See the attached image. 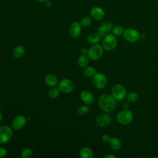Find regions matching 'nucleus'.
I'll use <instances>...</instances> for the list:
<instances>
[{"instance_id":"obj_2","label":"nucleus","mask_w":158,"mask_h":158,"mask_svg":"<svg viewBox=\"0 0 158 158\" xmlns=\"http://www.w3.org/2000/svg\"><path fill=\"white\" fill-rule=\"evenodd\" d=\"M117 39L114 34H108L104 37L102 41V46L104 50L112 51L115 49L117 46Z\"/></svg>"},{"instance_id":"obj_16","label":"nucleus","mask_w":158,"mask_h":158,"mask_svg":"<svg viewBox=\"0 0 158 158\" xmlns=\"http://www.w3.org/2000/svg\"><path fill=\"white\" fill-rule=\"evenodd\" d=\"M44 82L48 86L50 87H54L58 85L57 78L54 75L51 73H49L45 76Z\"/></svg>"},{"instance_id":"obj_5","label":"nucleus","mask_w":158,"mask_h":158,"mask_svg":"<svg viewBox=\"0 0 158 158\" xmlns=\"http://www.w3.org/2000/svg\"><path fill=\"white\" fill-rule=\"evenodd\" d=\"M111 95L117 101H122L127 95V89L123 85L118 83L115 84L112 87Z\"/></svg>"},{"instance_id":"obj_21","label":"nucleus","mask_w":158,"mask_h":158,"mask_svg":"<svg viewBox=\"0 0 158 158\" xmlns=\"http://www.w3.org/2000/svg\"><path fill=\"white\" fill-rule=\"evenodd\" d=\"M77 62L80 67L85 68L89 64V57L86 55L81 54L77 60Z\"/></svg>"},{"instance_id":"obj_6","label":"nucleus","mask_w":158,"mask_h":158,"mask_svg":"<svg viewBox=\"0 0 158 158\" xmlns=\"http://www.w3.org/2000/svg\"><path fill=\"white\" fill-rule=\"evenodd\" d=\"M92 84L97 89L104 88L107 83V78L106 76L101 72H96L92 77Z\"/></svg>"},{"instance_id":"obj_25","label":"nucleus","mask_w":158,"mask_h":158,"mask_svg":"<svg viewBox=\"0 0 158 158\" xmlns=\"http://www.w3.org/2000/svg\"><path fill=\"white\" fill-rule=\"evenodd\" d=\"M123 31H124V29L120 25H117L114 27L112 30V34H114L115 36H120L123 35Z\"/></svg>"},{"instance_id":"obj_19","label":"nucleus","mask_w":158,"mask_h":158,"mask_svg":"<svg viewBox=\"0 0 158 158\" xmlns=\"http://www.w3.org/2000/svg\"><path fill=\"white\" fill-rule=\"evenodd\" d=\"M101 36L99 35L98 33H89L87 37L88 41L91 44L99 43L101 41Z\"/></svg>"},{"instance_id":"obj_17","label":"nucleus","mask_w":158,"mask_h":158,"mask_svg":"<svg viewBox=\"0 0 158 158\" xmlns=\"http://www.w3.org/2000/svg\"><path fill=\"white\" fill-rule=\"evenodd\" d=\"M79 156L81 158H93L94 154L90 148L85 146L81 148L79 151Z\"/></svg>"},{"instance_id":"obj_32","label":"nucleus","mask_w":158,"mask_h":158,"mask_svg":"<svg viewBox=\"0 0 158 158\" xmlns=\"http://www.w3.org/2000/svg\"><path fill=\"white\" fill-rule=\"evenodd\" d=\"M117 157L113 154H107L104 156V158H116Z\"/></svg>"},{"instance_id":"obj_31","label":"nucleus","mask_w":158,"mask_h":158,"mask_svg":"<svg viewBox=\"0 0 158 158\" xmlns=\"http://www.w3.org/2000/svg\"><path fill=\"white\" fill-rule=\"evenodd\" d=\"M88 49L86 48H83L81 49V54H84V55H86L88 54Z\"/></svg>"},{"instance_id":"obj_15","label":"nucleus","mask_w":158,"mask_h":158,"mask_svg":"<svg viewBox=\"0 0 158 158\" xmlns=\"http://www.w3.org/2000/svg\"><path fill=\"white\" fill-rule=\"evenodd\" d=\"M80 99L87 105H91L94 101V97L93 93L88 90H84L81 92Z\"/></svg>"},{"instance_id":"obj_14","label":"nucleus","mask_w":158,"mask_h":158,"mask_svg":"<svg viewBox=\"0 0 158 158\" xmlns=\"http://www.w3.org/2000/svg\"><path fill=\"white\" fill-rule=\"evenodd\" d=\"M81 25L80 22H73L69 28V34L71 37L77 38L81 35Z\"/></svg>"},{"instance_id":"obj_1","label":"nucleus","mask_w":158,"mask_h":158,"mask_svg":"<svg viewBox=\"0 0 158 158\" xmlns=\"http://www.w3.org/2000/svg\"><path fill=\"white\" fill-rule=\"evenodd\" d=\"M117 105V100L110 94H102L98 99L99 109L104 112L109 113L112 112Z\"/></svg>"},{"instance_id":"obj_8","label":"nucleus","mask_w":158,"mask_h":158,"mask_svg":"<svg viewBox=\"0 0 158 158\" xmlns=\"http://www.w3.org/2000/svg\"><path fill=\"white\" fill-rule=\"evenodd\" d=\"M13 135L12 129L7 125L0 127V144H4L10 140Z\"/></svg>"},{"instance_id":"obj_34","label":"nucleus","mask_w":158,"mask_h":158,"mask_svg":"<svg viewBox=\"0 0 158 158\" xmlns=\"http://www.w3.org/2000/svg\"><path fill=\"white\" fill-rule=\"evenodd\" d=\"M2 114L0 112V123L2 121Z\"/></svg>"},{"instance_id":"obj_29","label":"nucleus","mask_w":158,"mask_h":158,"mask_svg":"<svg viewBox=\"0 0 158 158\" xmlns=\"http://www.w3.org/2000/svg\"><path fill=\"white\" fill-rule=\"evenodd\" d=\"M110 138L111 137L107 134H104L101 136V139L104 143H109Z\"/></svg>"},{"instance_id":"obj_20","label":"nucleus","mask_w":158,"mask_h":158,"mask_svg":"<svg viewBox=\"0 0 158 158\" xmlns=\"http://www.w3.org/2000/svg\"><path fill=\"white\" fill-rule=\"evenodd\" d=\"M25 53V48L22 46H15L12 52V56L15 58L21 57Z\"/></svg>"},{"instance_id":"obj_24","label":"nucleus","mask_w":158,"mask_h":158,"mask_svg":"<svg viewBox=\"0 0 158 158\" xmlns=\"http://www.w3.org/2000/svg\"><path fill=\"white\" fill-rule=\"evenodd\" d=\"M60 93V90L59 89V88L53 87L49 91L48 96L51 99H55L59 96Z\"/></svg>"},{"instance_id":"obj_7","label":"nucleus","mask_w":158,"mask_h":158,"mask_svg":"<svg viewBox=\"0 0 158 158\" xmlns=\"http://www.w3.org/2000/svg\"><path fill=\"white\" fill-rule=\"evenodd\" d=\"M123 37L128 42L136 43L139 40L140 34L136 29L129 28L124 30Z\"/></svg>"},{"instance_id":"obj_18","label":"nucleus","mask_w":158,"mask_h":158,"mask_svg":"<svg viewBox=\"0 0 158 158\" xmlns=\"http://www.w3.org/2000/svg\"><path fill=\"white\" fill-rule=\"evenodd\" d=\"M109 145L112 149L117 151L121 148L122 143L120 139L117 137H112L109 141Z\"/></svg>"},{"instance_id":"obj_23","label":"nucleus","mask_w":158,"mask_h":158,"mask_svg":"<svg viewBox=\"0 0 158 158\" xmlns=\"http://www.w3.org/2000/svg\"><path fill=\"white\" fill-rule=\"evenodd\" d=\"M96 73V71L95 68L91 66H86L83 69V74L88 77H93Z\"/></svg>"},{"instance_id":"obj_12","label":"nucleus","mask_w":158,"mask_h":158,"mask_svg":"<svg viewBox=\"0 0 158 158\" xmlns=\"http://www.w3.org/2000/svg\"><path fill=\"white\" fill-rule=\"evenodd\" d=\"M114 25L110 22H106L102 23L98 29V33L101 37H104L112 31Z\"/></svg>"},{"instance_id":"obj_13","label":"nucleus","mask_w":158,"mask_h":158,"mask_svg":"<svg viewBox=\"0 0 158 158\" xmlns=\"http://www.w3.org/2000/svg\"><path fill=\"white\" fill-rule=\"evenodd\" d=\"M90 15L94 20H101L105 17V12L101 7L94 6L90 10Z\"/></svg>"},{"instance_id":"obj_33","label":"nucleus","mask_w":158,"mask_h":158,"mask_svg":"<svg viewBox=\"0 0 158 158\" xmlns=\"http://www.w3.org/2000/svg\"><path fill=\"white\" fill-rule=\"evenodd\" d=\"M36 1H38L40 2H44V3H46V2H48L49 0H36Z\"/></svg>"},{"instance_id":"obj_3","label":"nucleus","mask_w":158,"mask_h":158,"mask_svg":"<svg viewBox=\"0 0 158 158\" xmlns=\"http://www.w3.org/2000/svg\"><path fill=\"white\" fill-rule=\"evenodd\" d=\"M116 120L121 125H127L132 122L133 120V114L131 110L125 109L117 114Z\"/></svg>"},{"instance_id":"obj_11","label":"nucleus","mask_w":158,"mask_h":158,"mask_svg":"<svg viewBox=\"0 0 158 158\" xmlns=\"http://www.w3.org/2000/svg\"><path fill=\"white\" fill-rule=\"evenodd\" d=\"M27 118L22 115H19L14 117L11 123L12 128L15 130H19L23 128L27 123Z\"/></svg>"},{"instance_id":"obj_26","label":"nucleus","mask_w":158,"mask_h":158,"mask_svg":"<svg viewBox=\"0 0 158 158\" xmlns=\"http://www.w3.org/2000/svg\"><path fill=\"white\" fill-rule=\"evenodd\" d=\"M91 23H92L91 18L89 16H85L83 17L80 22V23L81 24V27H84L89 26L91 24Z\"/></svg>"},{"instance_id":"obj_22","label":"nucleus","mask_w":158,"mask_h":158,"mask_svg":"<svg viewBox=\"0 0 158 158\" xmlns=\"http://www.w3.org/2000/svg\"><path fill=\"white\" fill-rule=\"evenodd\" d=\"M127 101H128L130 103H134L136 102L138 99H139V95L136 92H130L128 94H127L126 96Z\"/></svg>"},{"instance_id":"obj_4","label":"nucleus","mask_w":158,"mask_h":158,"mask_svg":"<svg viewBox=\"0 0 158 158\" xmlns=\"http://www.w3.org/2000/svg\"><path fill=\"white\" fill-rule=\"evenodd\" d=\"M104 49L102 45L98 44H93L88 50V57L92 60H98L103 54Z\"/></svg>"},{"instance_id":"obj_28","label":"nucleus","mask_w":158,"mask_h":158,"mask_svg":"<svg viewBox=\"0 0 158 158\" xmlns=\"http://www.w3.org/2000/svg\"><path fill=\"white\" fill-rule=\"evenodd\" d=\"M33 155V151L30 148H26L22 150L21 152V157L22 158H30Z\"/></svg>"},{"instance_id":"obj_9","label":"nucleus","mask_w":158,"mask_h":158,"mask_svg":"<svg viewBox=\"0 0 158 158\" xmlns=\"http://www.w3.org/2000/svg\"><path fill=\"white\" fill-rule=\"evenodd\" d=\"M58 88L62 93H69L74 88L73 82L69 78L62 79L58 83Z\"/></svg>"},{"instance_id":"obj_10","label":"nucleus","mask_w":158,"mask_h":158,"mask_svg":"<svg viewBox=\"0 0 158 158\" xmlns=\"http://www.w3.org/2000/svg\"><path fill=\"white\" fill-rule=\"evenodd\" d=\"M112 121V118L110 115L106 112L100 114L96 117V123L100 127H106L110 125Z\"/></svg>"},{"instance_id":"obj_30","label":"nucleus","mask_w":158,"mask_h":158,"mask_svg":"<svg viewBox=\"0 0 158 158\" xmlns=\"http://www.w3.org/2000/svg\"><path fill=\"white\" fill-rule=\"evenodd\" d=\"M7 154V150L4 148H0V157H4Z\"/></svg>"},{"instance_id":"obj_27","label":"nucleus","mask_w":158,"mask_h":158,"mask_svg":"<svg viewBox=\"0 0 158 158\" xmlns=\"http://www.w3.org/2000/svg\"><path fill=\"white\" fill-rule=\"evenodd\" d=\"M89 107L88 106V105H83L81 106H80L78 109H77V112L79 115H85L86 114L88 113V112L89 111Z\"/></svg>"}]
</instances>
